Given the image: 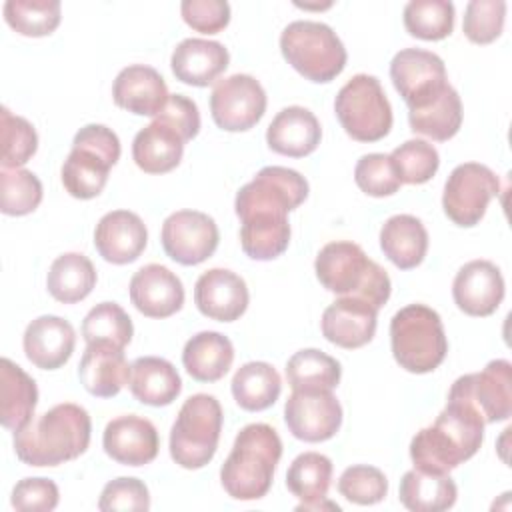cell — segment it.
<instances>
[{"mask_svg":"<svg viewBox=\"0 0 512 512\" xmlns=\"http://www.w3.org/2000/svg\"><path fill=\"white\" fill-rule=\"evenodd\" d=\"M484 426V418L468 402L448 396L446 408L434 424L416 432L410 442L414 468L448 474L480 450Z\"/></svg>","mask_w":512,"mask_h":512,"instance_id":"6da1fadb","label":"cell"},{"mask_svg":"<svg viewBox=\"0 0 512 512\" xmlns=\"http://www.w3.org/2000/svg\"><path fill=\"white\" fill-rule=\"evenodd\" d=\"M90 434L88 412L78 404L64 402L14 432V452L28 466H58L84 454Z\"/></svg>","mask_w":512,"mask_h":512,"instance_id":"7a4b0ae2","label":"cell"},{"mask_svg":"<svg viewBox=\"0 0 512 512\" xmlns=\"http://www.w3.org/2000/svg\"><path fill=\"white\" fill-rule=\"evenodd\" d=\"M282 456V440L268 424H248L220 468V482L234 500H260L268 494Z\"/></svg>","mask_w":512,"mask_h":512,"instance_id":"3957f363","label":"cell"},{"mask_svg":"<svg viewBox=\"0 0 512 512\" xmlns=\"http://www.w3.org/2000/svg\"><path fill=\"white\" fill-rule=\"evenodd\" d=\"M316 278L320 284L340 296H356L382 308L392 292L388 272L370 260L366 252L348 240L328 242L314 262Z\"/></svg>","mask_w":512,"mask_h":512,"instance_id":"277c9868","label":"cell"},{"mask_svg":"<svg viewBox=\"0 0 512 512\" xmlns=\"http://www.w3.org/2000/svg\"><path fill=\"white\" fill-rule=\"evenodd\" d=\"M392 356L412 374L436 370L448 352V340L442 318L424 304H408L390 320Z\"/></svg>","mask_w":512,"mask_h":512,"instance_id":"5b68a950","label":"cell"},{"mask_svg":"<svg viewBox=\"0 0 512 512\" xmlns=\"http://www.w3.org/2000/svg\"><path fill=\"white\" fill-rule=\"evenodd\" d=\"M118 158L120 140L116 132L104 124H86L74 134L72 150L60 170L66 192L78 200L96 198Z\"/></svg>","mask_w":512,"mask_h":512,"instance_id":"8992f818","label":"cell"},{"mask_svg":"<svg viewBox=\"0 0 512 512\" xmlns=\"http://www.w3.org/2000/svg\"><path fill=\"white\" fill-rule=\"evenodd\" d=\"M284 60L310 82H330L346 66V48L336 32L314 20H294L280 34Z\"/></svg>","mask_w":512,"mask_h":512,"instance_id":"52a82bcc","label":"cell"},{"mask_svg":"<svg viewBox=\"0 0 512 512\" xmlns=\"http://www.w3.org/2000/svg\"><path fill=\"white\" fill-rule=\"evenodd\" d=\"M222 406L212 394H194L178 410L170 430V456L186 468H204L216 454L222 432Z\"/></svg>","mask_w":512,"mask_h":512,"instance_id":"ba28073f","label":"cell"},{"mask_svg":"<svg viewBox=\"0 0 512 512\" xmlns=\"http://www.w3.org/2000/svg\"><path fill=\"white\" fill-rule=\"evenodd\" d=\"M334 112L344 132L358 142H378L392 128V106L376 76L356 74L336 94Z\"/></svg>","mask_w":512,"mask_h":512,"instance_id":"9c48e42d","label":"cell"},{"mask_svg":"<svg viewBox=\"0 0 512 512\" xmlns=\"http://www.w3.org/2000/svg\"><path fill=\"white\" fill-rule=\"evenodd\" d=\"M498 192L500 180L488 166L478 162L458 164L444 184V214L456 226L472 228L484 218L490 200Z\"/></svg>","mask_w":512,"mask_h":512,"instance_id":"30bf717a","label":"cell"},{"mask_svg":"<svg viewBox=\"0 0 512 512\" xmlns=\"http://www.w3.org/2000/svg\"><path fill=\"white\" fill-rule=\"evenodd\" d=\"M390 78L408 112L430 106L450 86L442 58L422 48L396 52L390 62Z\"/></svg>","mask_w":512,"mask_h":512,"instance_id":"8fae6325","label":"cell"},{"mask_svg":"<svg viewBox=\"0 0 512 512\" xmlns=\"http://www.w3.org/2000/svg\"><path fill=\"white\" fill-rule=\"evenodd\" d=\"M266 92L250 74H232L218 80L210 94V114L218 128L244 132L260 122L266 112Z\"/></svg>","mask_w":512,"mask_h":512,"instance_id":"7c38bea8","label":"cell"},{"mask_svg":"<svg viewBox=\"0 0 512 512\" xmlns=\"http://www.w3.org/2000/svg\"><path fill=\"white\" fill-rule=\"evenodd\" d=\"M448 396L468 402L486 424L508 420L512 414V364L492 360L482 372L460 376Z\"/></svg>","mask_w":512,"mask_h":512,"instance_id":"4fadbf2b","label":"cell"},{"mask_svg":"<svg viewBox=\"0 0 512 512\" xmlns=\"http://www.w3.org/2000/svg\"><path fill=\"white\" fill-rule=\"evenodd\" d=\"M306 198L308 182L300 172L284 166H266L238 190L234 210L236 216L250 210H272L288 214Z\"/></svg>","mask_w":512,"mask_h":512,"instance_id":"5bb4252c","label":"cell"},{"mask_svg":"<svg viewBox=\"0 0 512 512\" xmlns=\"http://www.w3.org/2000/svg\"><path fill=\"white\" fill-rule=\"evenodd\" d=\"M160 240L174 262L196 266L216 252L220 232L212 216L198 210H178L164 220Z\"/></svg>","mask_w":512,"mask_h":512,"instance_id":"9a60e30c","label":"cell"},{"mask_svg":"<svg viewBox=\"0 0 512 512\" xmlns=\"http://www.w3.org/2000/svg\"><path fill=\"white\" fill-rule=\"evenodd\" d=\"M290 434L304 442H324L342 426V406L332 390H292L284 404Z\"/></svg>","mask_w":512,"mask_h":512,"instance_id":"2e32d148","label":"cell"},{"mask_svg":"<svg viewBox=\"0 0 512 512\" xmlns=\"http://www.w3.org/2000/svg\"><path fill=\"white\" fill-rule=\"evenodd\" d=\"M452 298L468 316H490L504 300V278L490 260H470L454 276Z\"/></svg>","mask_w":512,"mask_h":512,"instance_id":"e0dca14e","label":"cell"},{"mask_svg":"<svg viewBox=\"0 0 512 512\" xmlns=\"http://www.w3.org/2000/svg\"><path fill=\"white\" fill-rule=\"evenodd\" d=\"M102 446L104 452L118 464L144 466L158 456L160 438L156 426L148 418L126 414L106 424Z\"/></svg>","mask_w":512,"mask_h":512,"instance_id":"ac0fdd59","label":"cell"},{"mask_svg":"<svg viewBox=\"0 0 512 512\" xmlns=\"http://www.w3.org/2000/svg\"><path fill=\"white\" fill-rule=\"evenodd\" d=\"M248 286L242 276L226 268H210L194 284L196 308L210 320L234 322L248 308Z\"/></svg>","mask_w":512,"mask_h":512,"instance_id":"d6986e66","label":"cell"},{"mask_svg":"<svg viewBox=\"0 0 512 512\" xmlns=\"http://www.w3.org/2000/svg\"><path fill=\"white\" fill-rule=\"evenodd\" d=\"M378 308L356 296L334 300L322 314V334L328 342L354 350L368 344L376 334Z\"/></svg>","mask_w":512,"mask_h":512,"instance_id":"ffe728a7","label":"cell"},{"mask_svg":"<svg viewBox=\"0 0 512 512\" xmlns=\"http://www.w3.org/2000/svg\"><path fill=\"white\" fill-rule=\"evenodd\" d=\"M130 300L148 318H168L184 304L182 280L162 264H146L130 278Z\"/></svg>","mask_w":512,"mask_h":512,"instance_id":"44dd1931","label":"cell"},{"mask_svg":"<svg viewBox=\"0 0 512 512\" xmlns=\"http://www.w3.org/2000/svg\"><path fill=\"white\" fill-rule=\"evenodd\" d=\"M148 244V230L142 218L130 210L104 214L94 230V246L110 264H130L140 258Z\"/></svg>","mask_w":512,"mask_h":512,"instance_id":"7402d4cb","label":"cell"},{"mask_svg":"<svg viewBox=\"0 0 512 512\" xmlns=\"http://www.w3.org/2000/svg\"><path fill=\"white\" fill-rule=\"evenodd\" d=\"M26 358L40 370L62 368L76 346V332L72 324L60 316L44 314L34 318L22 338Z\"/></svg>","mask_w":512,"mask_h":512,"instance_id":"603a6c76","label":"cell"},{"mask_svg":"<svg viewBox=\"0 0 512 512\" xmlns=\"http://www.w3.org/2000/svg\"><path fill=\"white\" fill-rule=\"evenodd\" d=\"M168 86L162 74L146 64H130L122 68L112 84L114 104L138 116H156L166 100Z\"/></svg>","mask_w":512,"mask_h":512,"instance_id":"cb8c5ba5","label":"cell"},{"mask_svg":"<svg viewBox=\"0 0 512 512\" xmlns=\"http://www.w3.org/2000/svg\"><path fill=\"white\" fill-rule=\"evenodd\" d=\"M228 62L230 54L226 46L204 38L182 40L170 56V68L176 80L198 88L212 84L228 68Z\"/></svg>","mask_w":512,"mask_h":512,"instance_id":"d4e9b609","label":"cell"},{"mask_svg":"<svg viewBox=\"0 0 512 512\" xmlns=\"http://www.w3.org/2000/svg\"><path fill=\"white\" fill-rule=\"evenodd\" d=\"M322 138L318 118L304 106H286L270 122L266 142L270 150L290 158L312 154Z\"/></svg>","mask_w":512,"mask_h":512,"instance_id":"484cf974","label":"cell"},{"mask_svg":"<svg viewBox=\"0 0 512 512\" xmlns=\"http://www.w3.org/2000/svg\"><path fill=\"white\" fill-rule=\"evenodd\" d=\"M130 370L132 364L126 362L122 350L108 344H86L78 378L92 396L112 398L130 382Z\"/></svg>","mask_w":512,"mask_h":512,"instance_id":"4316f807","label":"cell"},{"mask_svg":"<svg viewBox=\"0 0 512 512\" xmlns=\"http://www.w3.org/2000/svg\"><path fill=\"white\" fill-rule=\"evenodd\" d=\"M240 218V244L252 260H274L290 242V224L286 214L272 210H250Z\"/></svg>","mask_w":512,"mask_h":512,"instance_id":"83f0119b","label":"cell"},{"mask_svg":"<svg viewBox=\"0 0 512 512\" xmlns=\"http://www.w3.org/2000/svg\"><path fill=\"white\" fill-rule=\"evenodd\" d=\"M184 144L186 142L172 126L154 118L134 136L132 158L142 172L164 174L180 164Z\"/></svg>","mask_w":512,"mask_h":512,"instance_id":"f1b7e54d","label":"cell"},{"mask_svg":"<svg viewBox=\"0 0 512 512\" xmlns=\"http://www.w3.org/2000/svg\"><path fill=\"white\" fill-rule=\"evenodd\" d=\"M38 404V388L32 376H28L10 358L0 362V420L10 432H20L32 422Z\"/></svg>","mask_w":512,"mask_h":512,"instance_id":"f546056e","label":"cell"},{"mask_svg":"<svg viewBox=\"0 0 512 512\" xmlns=\"http://www.w3.org/2000/svg\"><path fill=\"white\" fill-rule=\"evenodd\" d=\"M132 396L148 406H168L182 392V380L172 362L158 356H140L130 370Z\"/></svg>","mask_w":512,"mask_h":512,"instance_id":"4dcf8cb0","label":"cell"},{"mask_svg":"<svg viewBox=\"0 0 512 512\" xmlns=\"http://www.w3.org/2000/svg\"><path fill=\"white\" fill-rule=\"evenodd\" d=\"M380 248L400 270L422 264L428 250V232L420 218L412 214L390 216L380 228Z\"/></svg>","mask_w":512,"mask_h":512,"instance_id":"1f68e13d","label":"cell"},{"mask_svg":"<svg viewBox=\"0 0 512 512\" xmlns=\"http://www.w3.org/2000/svg\"><path fill=\"white\" fill-rule=\"evenodd\" d=\"M234 362V346L228 336L204 330L194 334L182 350V364L186 372L198 382L220 380Z\"/></svg>","mask_w":512,"mask_h":512,"instance_id":"d6a6232c","label":"cell"},{"mask_svg":"<svg viewBox=\"0 0 512 512\" xmlns=\"http://www.w3.org/2000/svg\"><path fill=\"white\" fill-rule=\"evenodd\" d=\"M400 502L412 512H442L454 506L458 488L448 474L408 470L398 488Z\"/></svg>","mask_w":512,"mask_h":512,"instance_id":"836d02e7","label":"cell"},{"mask_svg":"<svg viewBox=\"0 0 512 512\" xmlns=\"http://www.w3.org/2000/svg\"><path fill=\"white\" fill-rule=\"evenodd\" d=\"M96 278L94 264L88 256L80 252H66L50 264L46 288L54 300L62 304H76L94 290Z\"/></svg>","mask_w":512,"mask_h":512,"instance_id":"e575fe53","label":"cell"},{"mask_svg":"<svg viewBox=\"0 0 512 512\" xmlns=\"http://www.w3.org/2000/svg\"><path fill=\"white\" fill-rule=\"evenodd\" d=\"M230 388L236 404L242 410L260 412L278 400L282 392V380L272 364L254 360L236 370Z\"/></svg>","mask_w":512,"mask_h":512,"instance_id":"d590c367","label":"cell"},{"mask_svg":"<svg viewBox=\"0 0 512 512\" xmlns=\"http://www.w3.org/2000/svg\"><path fill=\"white\" fill-rule=\"evenodd\" d=\"M340 376V362L316 348L298 350L286 362V380L292 390H334Z\"/></svg>","mask_w":512,"mask_h":512,"instance_id":"8d00e7d4","label":"cell"},{"mask_svg":"<svg viewBox=\"0 0 512 512\" xmlns=\"http://www.w3.org/2000/svg\"><path fill=\"white\" fill-rule=\"evenodd\" d=\"M410 130L422 136H428L438 142H446L462 126V102L458 92L448 86L446 92L422 110L408 112Z\"/></svg>","mask_w":512,"mask_h":512,"instance_id":"74e56055","label":"cell"},{"mask_svg":"<svg viewBox=\"0 0 512 512\" xmlns=\"http://www.w3.org/2000/svg\"><path fill=\"white\" fill-rule=\"evenodd\" d=\"M332 480V460L320 452H302L286 472V488L302 502L324 500Z\"/></svg>","mask_w":512,"mask_h":512,"instance_id":"f35d334b","label":"cell"},{"mask_svg":"<svg viewBox=\"0 0 512 512\" xmlns=\"http://www.w3.org/2000/svg\"><path fill=\"white\" fill-rule=\"evenodd\" d=\"M134 334L126 310L116 302L96 304L82 320V338L86 344H108L124 350Z\"/></svg>","mask_w":512,"mask_h":512,"instance_id":"ab89813d","label":"cell"},{"mask_svg":"<svg viewBox=\"0 0 512 512\" xmlns=\"http://www.w3.org/2000/svg\"><path fill=\"white\" fill-rule=\"evenodd\" d=\"M6 24L22 36H48L60 24L58 0H8L4 2Z\"/></svg>","mask_w":512,"mask_h":512,"instance_id":"60d3db41","label":"cell"},{"mask_svg":"<svg viewBox=\"0 0 512 512\" xmlns=\"http://www.w3.org/2000/svg\"><path fill=\"white\" fill-rule=\"evenodd\" d=\"M404 26L420 40H442L454 28V4L450 0H410L404 6Z\"/></svg>","mask_w":512,"mask_h":512,"instance_id":"b9f144b4","label":"cell"},{"mask_svg":"<svg viewBox=\"0 0 512 512\" xmlns=\"http://www.w3.org/2000/svg\"><path fill=\"white\" fill-rule=\"evenodd\" d=\"M42 202V182L24 168L0 170V210L6 216H26Z\"/></svg>","mask_w":512,"mask_h":512,"instance_id":"7bdbcfd3","label":"cell"},{"mask_svg":"<svg viewBox=\"0 0 512 512\" xmlns=\"http://www.w3.org/2000/svg\"><path fill=\"white\" fill-rule=\"evenodd\" d=\"M390 160L402 184H424L436 174L440 166L438 150L420 138L406 140L394 148Z\"/></svg>","mask_w":512,"mask_h":512,"instance_id":"ee69618b","label":"cell"},{"mask_svg":"<svg viewBox=\"0 0 512 512\" xmlns=\"http://www.w3.org/2000/svg\"><path fill=\"white\" fill-rule=\"evenodd\" d=\"M0 134H2V168H20L38 150V134L34 126L12 114L6 106L0 112Z\"/></svg>","mask_w":512,"mask_h":512,"instance_id":"f6af8a7d","label":"cell"},{"mask_svg":"<svg viewBox=\"0 0 512 512\" xmlns=\"http://www.w3.org/2000/svg\"><path fill=\"white\" fill-rule=\"evenodd\" d=\"M338 492L354 504L370 506L378 504L388 494V480L382 470L368 466V464H356L348 466L340 478H338Z\"/></svg>","mask_w":512,"mask_h":512,"instance_id":"bcb514c9","label":"cell"},{"mask_svg":"<svg viewBox=\"0 0 512 512\" xmlns=\"http://www.w3.org/2000/svg\"><path fill=\"white\" fill-rule=\"evenodd\" d=\"M506 2L504 0H470L466 4L462 30L474 44L494 42L504 28Z\"/></svg>","mask_w":512,"mask_h":512,"instance_id":"7dc6e473","label":"cell"},{"mask_svg":"<svg viewBox=\"0 0 512 512\" xmlns=\"http://www.w3.org/2000/svg\"><path fill=\"white\" fill-rule=\"evenodd\" d=\"M354 180L358 188L374 198L392 196L400 190V180L392 166L390 154H364L354 168Z\"/></svg>","mask_w":512,"mask_h":512,"instance_id":"c3c4849f","label":"cell"},{"mask_svg":"<svg viewBox=\"0 0 512 512\" xmlns=\"http://www.w3.org/2000/svg\"><path fill=\"white\" fill-rule=\"evenodd\" d=\"M98 508L102 512H116V510H136L144 512L150 508V492L148 486L132 476H120L110 480L100 494Z\"/></svg>","mask_w":512,"mask_h":512,"instance_id":"681fc988","label":"cell"},{"mask_svg":"<svg viewBox=\"0 0 512 512\" xmlns=\"http://www.w3.org/2000/svg\"><path fill=\"white\" fill-rule=\"evenodd\" d=\"M60 492L50 478H22L12 490V506L20 512H50L58 506Z\"/></svg>","mask_w":512,"mask_h":512,"instance_id":"f907efd6","label":"cell"},{"mask_svg":"<svg viewBox=\"0 0 512 512\" xmlns=\"http://www.w3.org/2000/svg\"><path fill=\"white\" fill-rule=\"evenodd\" d=\"M180 14L192 30L216 34L230 22V4L226 0H184Z\"/></svg>","mask_w":512,"mask_h":512,"instance_id":"816d5d0a","label":"cell"},{"mask_svg":"<svg viewBox=\"0 0 512 512\" xmlns=\"http://www.w3.org/2000/svg\"><path fill=\"white\" fill-rule=\"evenodd\" d=\"M154 118L172 126L184 142H190L200 132L198 106L184 94H170L164 108Z\"/></svg>","mask_w":512,"mask_h":512,"instance_id":"f5cc1de1","label":"cell"},{"mask_svg":"<svg viewBox=\"0 0 512 512\" xmlns=\"http://www.w3.org/2000/svg\"><path fill=\"white\" fill-rule=\"evenodd\" d=\"M296 510H340V506L336 502L330 500H318V502H310V504H298Z\"/></svg>","mask_w":512,"mask_h":512,"instance_id":"db71d44e","label":"cell"}]
</instances>
